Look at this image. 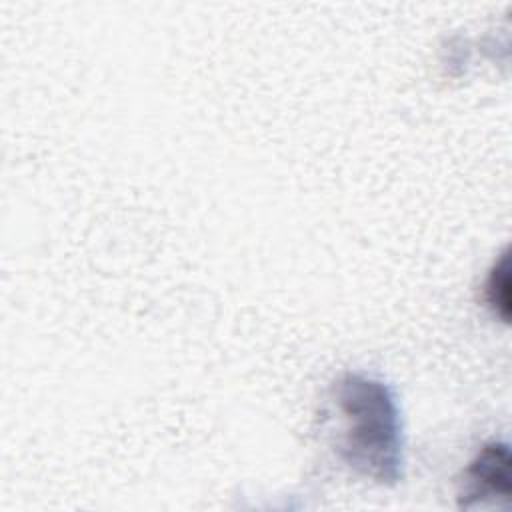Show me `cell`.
<instances>
[{
	"label": "cell",
	"mask_w": 512,
	"mask_h": 512,
	"mask_svg": "<svg viewBox=\"0 0 512 512\" xmlns=\"http://www.w3.org/2000/svg\"><path fill=\"white\" fill-rule=\"evenodd\" d=\"M334 402L344 420L342 460L380 484L398 482L402 476V430L388 386L360 374H346L334 386Z\"/></svg>",
	"instance_id": "cell-1"
},
{
	"label": "cell",
	"mask_w": 512,
	"mask_h": 512,
	"mask_svg": "<svg viewBox=\"0 0 512 512\" xmlns=\"http://www.w3.org/2000/svg\"><path fill=\"white\" fill-rule=\"evenodd\" d=\"M510 496V450L504 442L486 444L464 472L458 504L472 508L486 500Z\"/></svg>",
	"instance_id": "cell-2"
},
{
	"label": "cell",
	"mask_w": 512,
	"mask_h": 512,
	"mask_svg": "<svg viewBox=\"0 0 512 512\" xmlns=\"http://www.w3.org/2000/svg\"><path fill=\"white\" fill-rule=\"evenodd\" d=\"M484 298L494 316L508 322L510 316V266H508V252L504 250L494 262L488 280L484 284Z\"/></svg>",
	"instance_id": "cell-3"
}]
</instances>
